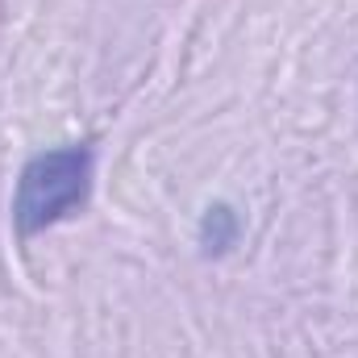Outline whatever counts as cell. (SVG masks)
<instances>
[{
	"instance_id": "cell-1",
	"label": "cell",
	"mask_w": 358,
	"mask_h": 358,
	"mask_svg": "<svg viewBox=\"0 0 358 358\" xmlns=\"http://www.w3.org/2000/svg\"><path fill=\"white\" fill-rule=\"evenodd\" d=\"M92 167L96 155L84 142L71 146H55L34 155L21 176H17V192H13V225L21 238H34L50 225H59L63 217H71L76 208H84L92 192Z\"/></svg>"
},
{
	"instance_id": "cell-2",
	"label": "cell",
	"mask_w": 358,
	"mask_h": 358,
	"mask_svg": "<svg viewBox=\"0 0 358 358\" xmlns=\"http://www.w3.org/2000/svg\"><path fill=\"white\" fill-rule=\"evenodd\" d=\"M238 238H242V217H238V208L225 204V200L208 204L204 217H200V246H204V255H225V250L238 246Z\"/></svg>"
}]
</instances>
